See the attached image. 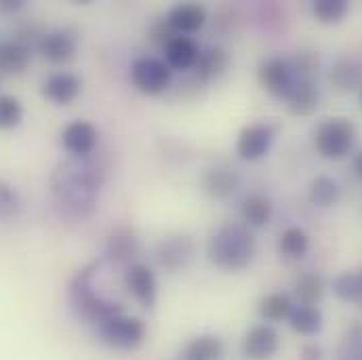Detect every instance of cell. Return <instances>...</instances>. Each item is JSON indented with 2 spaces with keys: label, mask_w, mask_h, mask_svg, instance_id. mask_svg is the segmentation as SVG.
<instances>
[{
  "label": "cell",
  "mask_w": 362,
  "mask_h": 360,
  "mask_svg": "<svg viewBox=\"0 0 362 360\" xmlns=\"http://www.w3.org/2000/svg\"><path fill=\"white\" fill-rule=\"evenodd\" d=\"M97 141H99V133L89 120H72L62 131V146L74 158H85L93 154Z\"/></svg>",
  "instance_id": "cell-11"
},
{
  "label": "cell",
  "mask_w": 362,
  "mask_h": 360,
  "mask_svg": "<svg viewBox=\"0 0 362 360\" xmlns=\"http://www.w3.org/2000/svg\"><path fill=\"white\" fill-rule=\"evenodd\" d=\"M38 51L51 64H68L76 55V36L70 30L47 32L38 42Z\"/></svg>",
  "instance_id": "cell-14"
},
{
  "label": "cell",
  "mask_w": 362,
  "mask_h": 360,
  "mask_svg": "<svg viewBox=\"0 0 362 360\" xmlns=\"http://www.w3.org/2000/svg\"><path fill=\"white\" fill-rule=\"evenodd\" d=\"M124 284L129 289V293L133 295V299L144 306V308H154L156 299H158V282L156 276L150 266L146 264H131L124 272Z\"/></svg>",
  "instance_id": "cell-8"
},
{
  "label": "cell",
  "mask_w": 362,
  "mask_h": 360,
  "mask_svg": "<svg viewBox=\"0 0 362 360\" xmlns=\"http://www.w3.org/2000/svg\"><path fill=\"white\" fill-rule=\"evenodd\" d=\"M284 101L288 103L291 112L297 114V116H308V114L316 112V108H318V89H316L314 81L312 79H297Z\"/></svg>",
  "instance_id": "cell-19"
},
{
  "label": "cell",
  "mask_w": 362,
  "mask_h": 360,
  "mask_svg": "<svg viewBox=\"0 0 362 360\" xmlns=\"http://www.w3.org/2000/svg\"><path fill=\"white\" fill-rule=\"evenodd\" d=\"M230 66V55L223 47H211L200 53L196 64V74L202 81H217Z\"/></svg>",
  "instance_id": "cell-24"
},
{
  "label": "cell",
  "mask_w": 362,
  "mask_h": 360,
  "mask_svg": "<svg viewBox=\"0 0 362 360\" xmlns=\"http://www.w3.org/2000/svg\"><path fill=\"white\" fill-rule=\"evenodd\" d=\"M81 91H83V81L72 72H55L40 87L42 97L55 105H70L81 95Z\"/></svg>",
  "instance_id": "cell-13"
},
{
  "label": "cell",
  "mask_w": 362,
  "mask_h": 360,
  "mask_svg": "<svg viewBox=\"0 0 362 360\" xmlns=\"http://www.w3.org/2000/svg\"><path fill=\"white\" fill-rule=\"evenodd\" d=\"M21 211V198H19V192L6 183V181H0V219L2 221H8V219H15Z\"/></svg>",
  "instance_id": "cell-34"
},
{
  "label": "cell",
  "mask_w": 362,
  "mask_h": 360,
  "mask_svg": "<svg viewBox=\"0 0 362 360\" xmlns=\"http://www.w3.org/2000/svg\"><path fill=\"white\" fill-rule=\"evenodd\" d=\"M32 62V49L23 40H8L0 45V72L21 74Z\"/></svg>",
  "instance_id": "cell-20"
},
{
  "label": "cell",
  "mask_w": 362,
  "mask_h": 360,
  "mask_svg": "<svg viewBox=\"0 0 362 360\" xmlns=\"http://www.w3.org/2000/svg\"><path fill=\"white\" fill-rule=\"evenodd\" d=\"M183 360H221L223 359V342L217 335L204 333L192 337L183 350H181Z\"/></svg>",
  "instance_id": "cell-21"
},
{
  "label": "cell",
  "mask_w": 362,
  "mask_h": 360,
  "mask_svg": "<svg viewBox=\"0 0 362 360\" xmlns=\"http://www.w3.org/2000/svg\"><path fill=\"white\" fill-rule=\"evenodd\" d=\"M339 194H341V187L339 183L327 175H320L312 181L310 185V202L318 209H329L333 207L337 200H339Z\"/></svg>",
  "instance_id": "cell-30"
},
{
  "label": "cell",
  "mask_w": 362,
  "mask_h": 360,
  "mask_svg": "<svg viewBox=\"0 0 362 360\" xmlns=\"http://www.w3.org/2000/svg\"><path fill=\"white\" fill-rule=\"evenodd\" d=\"M163 51H165V64L171 70H177V72H185V70L196 68L198 57H200V49L194 42V38L181 36V34H175L163 47Z\"/></svg>",
  "instance_id": "cell-15"
},
{
  "label": "cell",
  "mask_w": 362,
  "mask_h": 360,
  "mask_svg": "<svg viewBox=\"0 0 362 360\" xmlns=\"http://www.w3.org/2000/svg\"><path fill=\"white\" fill-rule=\"evenodd\" d=\"M257 79H259V85L264 89L272 95H276V97H280V99L288 97V93L297 81L293 70H291L288 59H280V57L266 59L257 70Z\"/></svg>",
  "instance_id": "cell-10"
},
{
  "label": "cell",
  "mask_w": 362,
  "mask_h": 360,
  "mask_svg": "<svg viewBox=\"0 0 362 360\" xmlns=\"http://www.w3.org/2000/svg\"><path fill=\"white\" fill-rule=\"evenodd\" d=\"M272 129L266 124H249L240 131L238 141H236V154L238 158L253 163L264 158L270 152L272 146Z\"/></svg>",
  "instance_id": "cell-12"
},
{
  "label": "cell",
  "mask_w": 362,
  "mask_h": 360,
  "mask_svg": "<svg viewBox=\"0 0 362 360\" xmlns=\"http://www.w3.org/2000/svg\"><path fill=\"white\" fill-rule=\"evenodd\" d=\"M354 137H356V129H354L352 120H348L344 116H335V118H327L316 129L314 146L320 156H325L329 161H337V158H344L346 154H350V150L354 146Z\"/></svg>",
  "instance_id": "cell-5"
},
{
  "label": "cell",
  "mask_w": 362,
  "mask_h": 360,
  "mask_svg": "<svg viewBox=\"0 0 362 360\" xmlns=\"http://www.w3.org/2000/svg\"><path fill=\"white\" fill-rule=\"evenodd\" d=\"M350 11V4L346 0H316L312 4V13L314 17L320 21V23H327V25H333V23H339L346 19Z\"/></svg>",
  "instance_id": "cell-31"
},
{
  "label": "cell",
  "mask_w": 362,
  "mask_h": 360,
  "mask_svg": "<svg viewBox=\"0 0 362 360\" xmlns=\"http://www.w3.org/2000/svg\"><path fill=\"white\" fill-rule=\"evenodd\" d=\"M329 79L339 91H356L362 85V68L354 59H339L331 68Z\"/></svg>",
  "instance_id": "cell-27"
},
{
  "label": "cell",
  "mask_w": 362,
  "mask_h": 360,
  "mask_svg": "<svg viewBox=\"0 0 362 360\" xmlns=\"http://www.w3.org/2000/svg\"><path fill=\"white\" fill-rule=\"evenodd\" d=\"M23 120V105L13 95H0V131L17 129Z\"/></svg>",
  "instance_id": "cell-32"
},
{
  "label": "cell",
  "mask_w": 362,
  "mask_h": 360,
  "mask_svg": "<svg viewBox=\"0 0 362 360\" xmlns=\"http://www.w3.org/2000/svg\"><path fill=\"white\" fill-rule=\"evenodd\" d=\"M25 6L23 0H0V13L2 15H13L17 11H21Z\"/></svg>",
  "instance_id": "cell-36"
},
{
  "label": "cell",
  "mask_w": 362,
  "mask_h": 360,
  "mask_svg": "<svg viewBox=\"0 0 362 360\" xmlns=\"http://www.w3.org/2000/svg\"><path fill=\"white\" fill-rule=\"evenodd\" d=\"M139 253V238L133 228L120 226L107 236V257L116 264H129Z\"/></svg>",
  "instance_id": "cell-17"
},
{
  "label": "cell",
  "mask_w": 362,
  "mask_h": 360,
  "mask_svg": "<svg viewBox=\"0 0 362 360\" xmlns=\"http://www.w3.org/2000/svg\"><path fill=\"white\" fill-rule=\"evenodd\" d=\"M206 255L221 272L245 270L255 255V236L245 223H226L209 238Z\"/></svg>",
  "instance_id": "cell-2"
},
{
  "label": "cell",
  "mask_w": 362,
  "mask_h": 360,
  "mask_svg": "<svg viewBox=\"0 0 362 360\" xmlns=\"http://www.w3.org/2000/svg\"><path fill=\"white\" fill-rule=\"evenodd\" d=\"M272 213H274V204L264 194H251L240 204L243 221L249 228H264L272 219Z\"/></svg>",
  "instance_id": "cell-23"
},
{
  "label": "cell",
  "mask_w": 362,
  "mask_h": 360,
  "mask_svg": "<svg viewBox=\"0 0 362 360\" xmlns=\"http://www.w3.org/2000/svg\"><path fill=\"white\" fill-rule=\"evenodd\" d=\"M288 327L303 337H312L316 333H320L322 329V314L316 306H301L297 303L291 314H288Z\"/></svg>",
  "instance_id": "cell-22"
},
{
  "label": "cell",
  "mask_w": 362,
  "mask_h": 360,
  "mask_svg": "<svg viewBox=\"0 0 362 360\" xmlns=\"http://www.w3.org/2000/svg\"><path fill=\"white\" fill-rule=\"evenodd\" d=\"M280 348L278 331L268 325H253L240 339V356L245 360H272Z\"/></svg>",
  "instance_id": "cell-7"
},
{
  "label": "cell",
  "mask_w": 362,
  "mask_h": 360,
  "mask_svg": "<svg viewBox=\"0 0 362 360\" xmlns=\"http://www.w3.org/2000/svg\"><path fill=\"white\" fill-rule=\"evenodd\" d=\"M194 257V240L185 234H171L156 247V260L167 272L183 270Z\"/></svg>",
  "instance_id": "cell-9"
},
{
  "label": "cell",
  "mask_w": 362,
  "mask_h": 360,
  "mask_svg": "<svg viewBox=\"0 0 362 360\" xmlns=\"http://www.w3.org/2000/svg\"><path fill=\"white\" fill-rule=\"evenodd\" d=\"M337 360H362V323L356 320L348 333L344 335L339 350H337Z\"/></svg>",
  "instance_id": "cell-33"
},
{
  "label": "cell",
  "mask_w": 362,
  "mask_h": 360,
  "mask_svg": "<svg viewBox=\"0 0 362 360\" xmlns=\"http://www.w3.org/2000/svg\"><path fill=\"white\" fill-rule=\"evenodd\" d=\"M354 173H356V178H361L362 180V152H358L356 154V158H354Z\"/></svg>",
  "instance_id": "cell-38"
},
{
  "label": "cell",
  "mask_w": 362,
  "mask_h": 360,
  "mask_svg": "<svg viewBox=\"0 0 362 360\" xmlns=\"http://www.w3.org/2000/svg\"><path fill=\"white\" fill-rule=\"evenodd\" d=\"M238 187H240V175L230 169H211L202 178V190L215 200H226L234 196Z\"/></svg>",
  "instance_id": "cell-18"
},
{
  "label": "cell",
  "mask_w": 362,
  "mask_h": 360,
  "mask_svg": "<svg viewBox=\"0 0 362 360\" xmlns=\"http://www.w3.org/2000/svg\"><path fill=\"white\" fill-rule=\"evenodd\" d=\"M299 360H322V350L314 344L310 346H303L301 352H299Z\"/></svg>",
  "instance_id": "cell-37"
},
{
  "label": "cell",
  "mask_w": 362,
  "mask_h": 360,
  "mask_svg": "<svg viewBox=\"0 0 362 360\" xmlns=\"http://www.w3.org/2000/svg\"><path fill=\"white\" fill-rule=\"evenodd\" d=\"M325 291H327V282L316 272L301 274L295 282V297L301 306H316L325 297Z\"/></svg>",
  "instance_id": "cell-26"
},
{
  "label": "cell",
  "mask_w": 362,
  "mask_h": 360,
  "mask_svg": "<svg viewBox=\"0 0 362 360\" xmlns=\"http://www.w3.org/2000/svg\"><path fill=\"white\" fill-rule=\"evenodd\" d=\"M103 169L90 163L89 156L59 163L51 175V194L62 217L81 221L89 217L97 204Z\"/></svg>",
  "instance_id": "cell-1"
},
{
  "label": "cell",
  "mask_w": 362,
  "mask_h": 360,
  "mask_svg": "<svg viewBox=\"0 0 362 360\" xmlns=\"http://www.w3.org/2000/svg\"><path fill=\"white\" fill-rule=\"evenodd\" d=\"M278 251L288 260H301L310 251V238L301 228H286L280 234Z\"/></svg>",
  "instance_id": "cell-29"
},
{
  "label": "cell",
  "mask_w": 362,
  "mask_h": 360,
  "mask_svg": "<svg viewBox=\"0 0 362 360\" xmlns=\"http://www.w3.org/2000/svg\"><path fill=\"white\" fill-rule=\"evenodd\" d=\"M99 342L118 352H133L146 342V323L137 316L118 314L97 327Z\"/></svg>",
  "instance_id": "cell-4"
},
{
  "label": "cell",
  "mask_w": 362,
  "mask_h": 360,
  "mask_svg": "<svg viewBox=\"0 0 362 360\" xmlns=\"http://www.w3.org/2000/svg\"><path fill=\"white\" fill-rule=\"evenodd\" d=\"M93 268H83L78 272L72 282H70V291H68V297H70V306L72 310L76 312L78 318L87 320L89 325H103L105 320L122 314V306L112 301V299H105L103 295H99L93 286Z\"/></svg>",
  "instance_id": "cell-3"
},
{
  "label": "cell",
  "mask_w": 362,
  "mask_h": 360,
  "mask_svg": "<svg viewBox=\"0 0 362 360\" xmlns=\"http://www.w3.org/2000/svg\"><path fill=\"white\" fill-rule=\"evenodd\" d=\"M150 34H152V40H154V42H158L160 47H165V45L175 36V32L169 28V23H167L165 19H160V21L152 28V32H150Z\"/></svg>",
  "instance_id": "cell-35"
},
{
  "label": "cell",
  "mask_w": 362,
  "mask_h": 360,
  "mask_svg": "<svg viewBox=\"0 0 362 360\" xmlns=\"http://www.w3.org/2000/svg\"><path fill=\"white\" fill-rule=\"evenodd\" d=\"M131 83L144 95H160L169 89L173 70L165 64V59L156 57H137L131 64Z\"/></svg>",
  "instance_id": "cell-6"
},
{
  "label": "cell",
  "mask_w": 362,
  "mask_h": 360,
  "mask_svg": "<svg viewBox=\"0 0 362 360\" xmlns=\"http://www.w3.org/2000/svg\"><path fill=\"white\" fill-rule=\"evenodd\" d=\"M293 308H295V303H293V299L286 293H270V295L259 299L257 314L270 325V323L286 320Z\"/></svg>",
  "instance_id": "cell-25"
},
{
  "label": "cell",
  "mask_w": 362,
  "mask_h": 360,
  "mask_svg": "<svg viewBox=\"0 0 362 360\" xmlns=\"http://www.w3.org/2000/svg\"><path fill=\"white\" fill-rule=\"evenodd\" d=\"M333 293L344 303H356L362 308V270L344 272L333 280Z\"/></svg>",
  "instance_id": "cell-28"
},
{
  "label": "cell",
  "mask_w": 362,
  "mask_h": 360,
  "mask_svg": "<svg viewBox=\"0 0 362 360\" xmlns=\"http://www.w3.org/2000/svg\"><path fill=\"white\" fill-rule=\"evenodd\" d=\"M165 21L169 23V28L181 34H196L198 30H202V25L206 23V11L202 4H194V2H185V4H177L169 11V15L165 17Z\"/></svg>",
  "instance_id": "cell-16"
}]
</instances>
